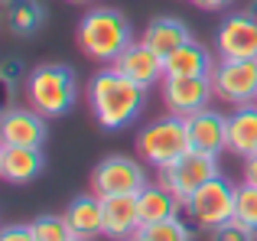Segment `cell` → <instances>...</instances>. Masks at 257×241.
I'll return each instance as SVG.
<instances>
[{
  "mask_svg": "<svg viewBox=\"0 0 257 241\" xmlns=\"http://www.w3.org/2000/svg\"><path fill=\"white\" fill-rule=\"evenodd\" d=\"M147 104V88L120 75L114 65H104L88 82V108L104 131H124L131 127Z\"/></svg>",
  "mask_w": 257,
  "mask_h": 241,
  "instance_id": "6da1fadb",
  "label": "cell"
},
{
  "mask_svg": "<svg viewBox=\"0 0 257 241\" xmlns=\"http://www.w3.org/2000/svg\"><path fill=\"white\" fill-rule=\"evenodd\" d=\"M75 43L94 62H111L134 43V26L114 7H91L75 30Z\"/></svg>",
  "mask_w": 257,
  "mask_h": 241,
  "instance_id": "7a4b0ae2",
  "label": "cell"
},
{
  "mask_svg": "<svg viewBox=\"0 0 257 241\" xmlns=\"http://www.w3.org/2000/svg\"><path fill=\"white\" fill-rule=\"evenodd\" d=\"M78 101L75 72L65 62H43L26 75V104L43 117H62Z\"/></svg>",
  "mask_w": 257,
  "mask_h": 241,
  "instance_id": "3957f363",
  "label": "cell"
},
{
  "mask_svg": "<svg viewBox=\"0 0 257 241\" xmlns=\"http://www.w3.org/2000/svg\"><path fill=\"white\" fill-rule=\"evenodd\" d=\"M189 150H192V140H189L186 117L163 114V117L150 120V124L137 134V153H140L144 163L153 166V170L173 166L176 160H182Z\"/></svg>",
  "mask_w": 257,
  "mask_h": 241,
  "instance_id": "277c9868",
  "label": "cell"
},
{
  "mask_svg": "<svg viewBox=\"0 0 257 241\" xmlns=\"http://www.w3.org/2000/svg\"><path fill=\"white\" fill-rule=\"evenodd\" d=\"M186 209H189L192 222L199 225L202 231H215V228H221L225 222L234 218V209H238V189L218 173V176L208 179V183L189 199Z\"/></svg>",
  "mask_w": 257,
  "mask_h": 241,
  "instance_id": "5b68a950",
  "label": "cell"
},
{
  "mask_svg": "<svg viewBox=\"0 0 257 241\" xmlns=\"http://www.w3.org/2000/svg\"><path fill=\"white\" fill-rule=\"evenodd\" d=\"M212 85L215 98L231 108L257 104V59H218Z\"/></svg>",
  "mask_w": 257,
  "mask_h": 241,
  "instance_id": "8992f818",
  "label": "cell"
},
{
  "mask_svg": "<svg viewBox=\"0 0 257 241\" xmlns=\"http://www.w3.org/2000/svg\"><path fill=\"white\" fill-rule=\"evenodd\" d=\"M218 176V157L212 153H202V150H189L182 160H176L173 166L160 170V183L179 199L182 205L208 183V179Z\"/></svg>",
  "mask_w": 257,
  "mask_h": 241,
  "instance_id": "52a82bcc",
  "label": "cell"
},
{
  "mask_svg": "<svg viewBox=\"0 0 257 241\" xmlns=\"http://www.w3.org/2000/svg\"><path fill=\"white\" fill-rule=\"evenodd\" d=\"M147 186V170L140 160L131 157H104L91 173V192L101 199L107 196H137Z\"/></svg>",
  "mask_w": 257,
  "mask_h": 241,
  "instance_id": "ba28073f",
  "label": "cell"
},
{
  "mask_svg": "<svg viewBox=\"0 0 257 241\" xmlns=\"http://www.w3.org/2000/svg\"><path fill=\"white\" fill-rule=\"evenodd\" d=\"M163 104L166 111L176 117H189L195 111H205L208 101L215 98V85H212V75H182V78H173L166 75L163 85Z\"/></svg>",
  "mask_w": 257,
  "mask_h": 241,
  "instance_id": "9c48e42d",
  "label": "cell"
},
{
  "mask_svg": "<svg viewBox=\"0 0 257 241\" xmlns=\"http://www.w3.org/2000/svg\"><path fill=\"white\" fill-rule=\"evenodd\" d=\"M218 59H257V20L247 10L228 13L215 30Z\"/></svg>",
  "mask_w": 257,
  "mask_h": 241,
  "instance_id": "30bf717a",
  "label": "cell"
},
{
  "mask_svg": "<svg viewBox=\"0 0 257 241\" xmlns=\"http://www.w3.org/2000/svg\"><path fill=\"white\" fill-rule=\"evenodd\" d=\"M114 69L120 75H127L131 82H137L140 88H153V85H163V78H166V59L140 39V43H131L114 59Z\"/></svg>",
  "mask_w": 257,
  "mask_h": 241,
  "instance_id": "8fae6325",
  "label": "cell"
},
{
  "mask_svg": "<svg viewBox=\"0 0 257 241\" xmlns=\"http://www.w3.org/2000/svg\"><path fill=\"white\" fill-rule=\"evenodd\" d=\"M46 137H49V131H46V117L39 114L36 108H10L0 120V140L4 144H17V147H39L43 150Z\"/></svg>",
  "mask_w": 257,
  "mask_h": 241,
  "instance_id": "7c38bea8",
  "label": "cell"
},
{
  "mask_svg": "<svg viewBox=\"0 0 257 241\" xmlns=\"http://www.w3.org/2000/svg\"><path fill=\"white\" fill-rule=\"evenodd\" d=\"M186 127H189L192 150L212 153V157H218L221 150H228V114L205 108V111L189 114L186 117Z\"/></svg>",
  "mask_w": 257,
  "mask_h": 241,
  "instance_id": "4fadbf2b",
  "label": "cell"
},
{
  "mask_svg": "<svg viewBox=\"0 0 257 241\" xmlns=\"http://www.w3.org/2000/svg\"><path fill=\"white\" fill-rule=\"evenodd\" d=\"M46 160L39 147H17V144H4L0 147V176L13 186H26L43 173Z\"/></svg>",
  "mask_w": 257,
  "mask_h": 241,
  "instance_id": "5bb4252c",
  "label": "cell"
},
{
  "mask_svg": "<svg viewBox=\"0 0 257 241\" xmlns=\"http://www.w3.org/2000/svg\"><path fill=\"white\" fill-rule=\"evenodd\" d=\"M104 202V238L127 241L140 231V205L137 196H107Z\"/></svg>",
  "mask_w": 257,
  "mask_h": 241,
  "instance_id": "9a60e30c",
  "label": "cell"
},
{
  "mask_svg": "<svg viewBox=\"0 0 257 241\" xmlns=\"http://www.w3.org/2000/svg\"><path fill=\"white\" fill-rule=\"evenodd\" d=\"M62 215H65V222H69V228H72L75 238L91 241V238L104 235V202H101V196H94V192L75 196Z\"/></svg>",
  "mask_w": 257,
  "mask_h": 241,
  "instance_id": "2e32d148",
  "label": "cell"
},
{
  "mask_svg": "<svg viewBox=\"0 0 257 241\" xmlns=\"http://www.w3.org/2000/svg\"><path fill=\"white\" fill-rule=\"evenodd\" d=\"M228 153L241 160L257 153V104H244L228 114Z\"/></svg>",
  "mask_w": 257,
  "mask_h": 241,
  "instance_id": "e0dca14e",
  "label": "cell"
},
{
  "mask_svg": "<svg viewBox=\"0 0 257 241\" xmlns=\"http://www.w3.org/2000/svg\"><path fill=\"white\" fill-rule=\"evenodd\" d=\"M144 43L150 46L153 52H160V56H170V52H176L179 46L192 43V33H189V26L182 23V20L176 17H157L147 23L144 30Z\"/></svg>",
  "mask_w": 257,
  "mask_h": 241,
  "instance_id": "ac0fdd59",
  "label": "cell"
},
{
  "mask_svg": "<svg viewBox=\"0 0 257 241\" xmlns=\"http://www.w3.org/2000/svg\"><path fill=\"white\" fill-rule=\"evenodd\" d=\"M215 65H218V62L212 59V52L192 39V43L179 46L176 52L166 56V75H173V78H182V75H212Z\"/></svg>",
  "mask_w": 257,
  "mask_h": 241,
  "instance_id": "d6986e66",
  "label": "cell"
},
{
  "mask_svg": "<svg viewBox=\"0 0 257 241\" xmlns=\"http://www.w3.org/2000/svg\"><path fill=\"white\" fill-rule=\"evenodd\" d=\"M137 205H140V222L150 225V222H166V218H176L179 212V199L166 189L163 183H147L144 189L137 192Z\"/></svg>",
  "mask_w": 257,
  "mask_h": 241,
  "instance_id": "ffe728a7",
  "label": "cell"
},
{
  "mask_svg": "<svg viewBox=\"0 0 257 241\" xmlns=\"http://www.w3.org/2000/svg\"><path fill=\"white\" fill-rule=\"evenodd\" d=\"M4 20L13 36H36L46 23V10L39 0H4Z\"/></svg>",
  "mask_w": 257,
  "mask_h": 241,
  "instance_id": "44dd1931",
  "label": "cell"
},
{
  "mask_svg": "<svg viewBox=\"0 0 257 241\" xmlns=\"http://www.w3.org/2000/svg\"><path fill=\"white\" fill-rule=\"evenodd\" d=\"M134 238L137 241H192V231H189V225L176 215V218H166V222L140 225V231Z\"/></svg>",
  "mask_w": 257,
  "mask_h": 241,
  "instance_id": "7402d4cb",
  "label": "cell"
},
{
  "mask_svg": "<svg viewBox=\"0 0 257 241\" xmlns=\"http://www.w3.org/2000/svg\"><path fill=\"white\" fill-rule=\"evenodd\" d=\"M30 228L36 235V241H72L75 238L69 222H65V215H39L30 222Z\"/></svg>",
  "mask_w": 257,
  "mask_h": 241,
  "instance_id": "603a6c76",
  "label": "cell"
},
{
  "mask_svg": "<svg viewBox=\"0 0 257 241\" xmlns=\"http://www.w3.org/2000/svg\"><path fill=\"white\" fill-rule=\"evenodd\" d=\"M234 218L257 235V186L254 183L238 186V209H234Z\"/></svg>",
  "mask_w": 257,
  "mask_h": 241,
  "instance_id": "cb8c5ba5",
  "label": "cell"
},
{
  "mask_svg": "<svg viewBox=\"0 0 257 241\" xmlns=\"http://www.w3.org/2000/svg\"><path fill=\"white\" fill-rule=\"evenodd\" d=\"M208 241H257V235L251 228H244L238 218H231V222H225L221 228L208 231Z\"/></svg>",
  "mask_w": 257,
  "mask_h": 241,
  "instance_id": "d4e9b609",
  "label": "cell"
},
{
  "mask_svg": "<svg viewBox=\"0 0 257 241\" xmlns=\"http://www.w3.org/2000/svg\"><path fill=\"white\" fill-rule=\"evenodd\" d=\"M0 78H4L7 88H13V85L23 78V65H20V59H7V62L0 65Z\"/></svg>",
  "mask_w": 257,
  "mask_h": 241,
  "instance_id": "484cf974",
  "label": "cell"
},
{
  "mask_svg": "<svg viewBox=\"0 0 257 241\" xmlns=\"http://www.w3.org/2000/svg\"><path fill=\"white\" fill-rule=\"evenodd\" d=\"M0 241H36L30 225H7L4 231H0Z\"/></svg>",
  "mask_w": 257,
  "mask_h": 241,
  "instance_id": "4316f807",
  "label": "cell"
},
{
  "mask_svg": "<svg viewBox=\"0 0 257 241\" xmlns=\"http://www.w3.org/2000/svg\"><path fill=\"white\" fill-rule=\"evenodd\" d=\"M199 10H225V7H231L234 0H192Z\"/></svg>",
  "mask_w": 257,
  "mask_h": 241,
  "instance_id": "83f0119b",
  "label": "cell"
},
{
  "mask_svg": "<svg viewBox=\"0 0 257 241\" xmlns=\"http://www.w3.org/2000/svg\"><path fill=\"white\" fill-rule=\"evenodd\" d=\"M244 183H254L257 186V153L244 160Z\"/></svg>",
  "mask_w": 257,
  "mask_h": 241,
  "instance_id": "f1b7e54d",
  "label": "cell"
},
{
  "mask_svg": "<svg viewBox=\"0 0 257 241\" xmlns=\"http://www.w3.org/2000/svg\"><path fill=\"white\" fill-rule=\"evenodd\" d=\"M247 13H251V17L257 20V0H251V7H247Z\"/></svg>",
  "mask_w": 257,
  "mask_h": 241,
  "instance_id": "f546056e",
  "label": "cell"
},
{
  "mask_svg": "<svg viewBox=\"0 0 257 241\" xmlns=\"http://www.w3.org/2000/svg\"><path fill=\"white\" fill-rule=\"evenodd\" d=\"M69 4H94V0H69Z\"/></svg>",
  "mask_w": 257,
  "mask_h": 241,
  "instance_id": "4dcf8cb0",
  "label": "cell"
},
{
  "mask_svg": "<svg viewBox=\"0 0 257 241\" xmlns=\"http://www.w3.org/2000/svg\"><path fill=\"white\" fill-rule=\"evenodd\" d=\"M72 241H88V238H72Z\"/></svg>",
  "mask_w": 257,
  "mask_h": 241,
  "instance_id": "1f68e13d",
  "label": "cell"
},
{
  "mask_svg": "<svg viewBox=\"0 0 257 241\" xmlns=\"http://www.w3.org/2000/svg\"><path fill=\"white\" fill-rule=\"evenodd\" d=\"M127 241H137V238H127Z\"/></svg>",
  "mask_w": 257,
  "mask_h": 241,
  "instance_id": "d6a6232c",
  "label": "cell"
}]
</instances>
